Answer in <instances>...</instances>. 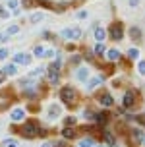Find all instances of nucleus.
Listing matches in <instances>:
<instances>
[{
	"label": "nucleus",
	"instance_id": "obj_6",
	"mask_svg": "<svg viewBox=\"0 0 145 147\" xmlns=\"http://www.w3.org/2000/svg\"><path fill=\"white\" fill-rule=\"evenodd\" d=\"M134 105H136V93H134V91H128V93L124 95V107L130 109Z\"/></svg>",
	"mask_w": 145,
	"mask_h": 147
},
{
	"label": "nucleus",
	"instance_id": "obj_30",
	"mask_svg": "<svg viewBox=\"0 0 145 147\" xmlns=\"http://www.w3.org/2000/svg\"><path fill=\"white\" fill-rule=\"evenodd\" d=\"M8 8L16 10V8H18V0H8Z\"/></svg>",
	"mask_w": 145,
	"mask_h": 147
},
{
	"label": "nucleus",
	"instance_id": "obj_12",
	"mask_svg": "<svg viewBox=\"0 0 145 147\" xmlns=\"http://www.w3.org/2000/svg\"><path fill=\"white\" fill-rule=\"evenodd\" d=\"M23 114H25V112H23L22 109H16L14 112H12V120H14V122H20V120H23Z\"/></svg>",
	"mask_w": 145,
	"mask_h": 147
},
{
	"label": "nucleus",
	"instance_id": "obj_15",
	"mask_svg": "<svg viewBox=\"0 0 145 147\" xmlns=\"http://www.w3.org/2000/svg\"><path fill=\"white\" fill-rule=\"evenodd\" d=\"M95 120H97L99 124H107V120H109V114H107V112H99V114H95Z\"/></svg>",
	"mask_w": 145,
	"mask_h": 147
},
{
	"label": "nucleus",
	"instance_id": "obj_39",
	"mask_svg": "<svg viewBox=\"0 0 145 147\" xmlns=\"http://www.w3.org/2000/svg\"><path fill=\"white\" fill-rule=\"evenodd\" d=\"M0 18H2V20H6V18H10V14H8V12H2V14H0Z\"/></svg>",
	"mask_w": 145,
	"mask_h": 147
},
{
	"label": "nucleus",
	"instance_id": "obj_40",
	"mask_svg": "<svg viewBox=\"0 0 145 147\" xmlns=\"http://www.w3.org/2000/svg\"><path fill=\"white\" fill-rule=\"evenodd\" d=\"M78 18H81V20H83V18H87V12H80V14H78Z\"/></svg>",
	"mask_w": 145,
	"mask_h": 147
},
{
	"label": "nucleus",
	"instance_id": "obj_43",
	"mask_svg": "<svg viewBox=\"0 0 145 147\" xmlns=\"http://www.w3.org/2000/svg\"><path fill=\"white\" fill-rule=\"evenodd\" d=\"M143 145H145V138H143Z\"/></svg>",
	"mask_w": 145,
	"mask_h": 147
},
{
	"label": "nucleus",
	"instance_id": "obj_41",
	"mask_svg": "<svg viewBox=\"0 0 145 147\" xmlns=\"http://www.w3.org/2000/svg\"><path fill=\"white\" fill-rule=\"evenodd\" d=\"M2 12H4V8H2V6H0V14H2Z\"/></svg>",
	"mask_w": 145,
	"mask_h": 147
},
{
	"label": "nucleus",
	"instance_id": "obj_4",
	"mask_svg": "<svg viewBox=\"0 0 145 147\" xmlns=\"http://www.w3.org/2000/svg\"><path fill=\"white\" fill-rule=\"evenodd\" d=\"M110 37H112V41H122V37H124L122 23H114V25H110Z\"/></svg>",
	"mask_w": 145,
	"mask_h": 147
},
{
	"label": "nucleus",
	"instance_id": "obj_1",
	"mask_svg": "<svg viewBox=\"0 0 145 147\" xmlns=\"http://www.w3.org/2000/svg\"><path fill=\"white\" fill-rule=\"evenodd\" d=\"M22 136L23 138H35V136H39V126H37V122H25L22 128Z\"/></svg>",
	"mask_w": 145,
	"mask_h": 147
},
{
	"label": "nucleus",
	"instance_id": "obj_32",
	"mask_svg": "<svg viewBox=\"0 0 145 147\" xmlns=\"http://www.w3.org/2000/svg\"><path fill=\"white\" fill-rule=\"evenodd\" d=\"M64 122H66V126H74V124H76V118H74V116H70V118H66Z\"/></svg>",
	"mask_w": 145,
	"mask_h": 147
},
{
	"label": "nucleus",
	"instance_id": "obj_17",
	"mask_svg": "<svg viewBox=\"0 0 145 147\" xmlns=\"http://www.w3.org/2000/svg\"><path fill=\"white\" fill-rule=\"evenodd\" d=\"M49 70H51V72H49V80H51V83H56L58 78H60V76H58V70H52V68H49Z\"/></svg>",
	"mask_w": 145,
	"mask_h": 147
},
{
	"label": "nucleus",
	"instance_id": "obj_24",
	"mask_svg": "<svg viewBox=\"0 0 145 147\" xmlns=\"http://www.w3.org/2000/svg\"><path fill=\"white\" fill-rule=\"evenodd\" d=\"M6 33H8V35H16V33H20V25H10Z\"/></svg>",
	"mask_w": 145,
	"mask_h": 147
},
{
	"label": "nucleus",
	"instance_id": "obj_23",
	"mask_svg": "<svg viewBox=\"0 0 145 147\" xmlns=\"http://www.w3.org/2000/svg\"><path fill=\"white\" fill-rule=\"evenodd\" d=\"M138 56H139V51H138V49H130V51H128V58L136 60Z\"/></svg>",
	"mask_w": 145,
	"mask_h": 147
},
{
	"label": "nucleus",
	"instance_id": "obj_9",
	"mask_svg": "<svg viewBox=\"0 0 145 147\" xmlns=\"http://www.w3.org/2000/svg\"><path fill=\"white\" fill-rule=\"evenodd\" d=\"M62 136H64L66 140H72V138H76V130L70 128V126H66L64 130H62Z\"/></svg>",
	"mask_w": 145,
	"mask_h": 147
},
{
	"label": "nucleus",
	"instance_id": "obj_14",
	"mask_svg": "<svg viewBox=\"0 0 145 147\" xmlns=\"http://www.w3.org/2000/svg\"><path fill=\"white\" fill-rule=\"evenodd\" d=\"M22 4H23V8H25V10H31V8H37V6H39V0H23Z\"/></svg>",
	"mask_w": 145,
	"mask_h": 147
},
{
	"label": "nucleus",
	"instance_id": "obj_2",
	"mask_svg": "<svg viewBox=\"0 0 145 147\" xmlns=\"http://www.w3.org/2000/svg\"><path fill=\"white\" fill-rule=\"evenodd\" d=\"M60 99H62V103L72 105L74 101H76V91H74V87H70V85L62 87L60 89Z\"/></svg>",
	"mask_w": 145,
	"mask_h": 147
},
{
	"label": "nucleus",
	"instance_id": "obj_29",
	"mask_svg": "<svg viewBox=\"0 0 145 147\" xmlns=\"http://www.w3.org/2000/svg\"><path fill=\"white\" fill-rule=\"evenodd\" d=\"M6 41H10V35H8V33H0V45L6 43Z\"/></svg>",
	"mask_w": 145,
	"mask_h": 147
},
{
	"label": "nucleus",
	"instance_id": "obj_8",
	"mask_svg": "<svg viewBox=\"0 0 145 147\" xmlns=\"http://www.w3.org/2000/svg\"><path fill=\"white\" fill-rule=\"evenodd\" d=\"M105 37H107V31L103 29V27H95V39H97V43H103Z\"/></svg>",
	"mask_w": 145,
	"mask_h": 147
},
{
	"label": "nucleus",
	"instance_id": "obj_3",
	"mask_svg": "<svg viewBox=\"0 0 145 147\" xmlns=\"http://www.w3.org/2000/svg\"><path fill=\"white\" fill-rule=\"evenodd\" d=\"M60 35L64 37V39H68V41H78V39H81L83 31H81L80 27H68V29H62Z\"/></svg>",
	"mask_w": 145,
	"mask_h": 147
},
{
	"label": "nucleus",
	"instance_id": "obj_7",
	"mask_svg": "<svg viewBox=\"0 0 145 147\" xmlns=\"http://www.w3.org/2000/svg\"><path fill=\"white\" fill-rule=\"evenodd\" d=\"M99 103L103 105V107H112V97L109 95V93H103V95H99Z\"/></svg>",
	"mask_w": 145,
	"mask_h": 147
},
{
	"label": "nucleus",
	"instance_id": "obj_19",
	"mask_svg": "<svg viewBox=\"0 0 145 147\" xmlns=\"http://www.w3.org/2000/svg\"><path fill=\"white\" fill-rule=\"evenodd\" d=\"M33 54H35L37 58H43V56H45V47H41V45L35 47V49H33Z\"/></svg>",
	"mask_w": 145,
	"mask_h": 147
},
{
	"label": "nucleus",
	"instance_id": "obj_35",
	"mask_svg": "<svg viewBox=\"0 0 145 147\" xmlns=\"http://www.w3.org/2000/svg\"><path fill=\"white\" fill-rule=\"evenodd\" d=\"M54 147H70V145H68L66 141H56V143H54Z\"/></svg>",
	"mask_w": 145,
	"mask_h": 147
},
{
	"label": "nucleus",
	"instance_id": "obj_22",
	"mask_svg": "<svg viewBox=\"0 0 145 147\" xmlns=\"http://www.w3.org/2000/svg\"><path fill=\"white\" fill-rule=\"evenodd\" d=\"M101 81H103V78H93V80H91L89 83H87V87H89V89H93L95 85H99Z\"/></svg>",
	"mask_w": 145,
	"mask_h": 147
},
{
	"label": "nucleus",
	"instance_id": "obj_21",
	"mask_svg": "<svg viewBox=\"0 0 145 147\" xmlns=\"http://www.w3.org/2000/svg\"><path fill=\"white\" fill-rule=\"evenodd\" d=\"M130 35H132V39H141V31H139L138 27H132V29H130Z\"/></svg>",
	"mask_w": 145,
	"mask_h": 147
},
{
	"label": "nucleus",
	"instance_id": "obj_16",
	"mask_svg": "<svg viewBox=\"0 0 145 147\" xmlns=\"http://www.w3.org/2000/svg\"><path fill=\"white\" fill-rule=\"evenodd\" d=\"M2 72L6 74V76H14V74L18 72V66H16V64H8V66L4 68V70H2Z\"/></svg>",
	"mask_w": 145,
	"mask_h": 147
},
{
	"label": "nucleus",
	"instance_id": "obj_13",
	"mask_svg": "<svg viewBox=\"0 0 145 147\" xmlns=\"http://www.w3.org/2000/svg\"><path fill=\"white\" fill-rule=\"evenodd\" d=\"M87 78H89V70L80 68V70H78V80L80 81H87Z\"/></svg>",
	"mask_w": 145,
	"mask_h": 147
},
{
	"label": "nucleus",
	"instance_id": "obj_34",
	"mask_svg": "<svg viewBox=\"0 0 145 147\" xmlns=\"http://www.w3.org/2000/svg\"><path fill=\"white\" fill-rule=\"evenodd\" d=\"M4 145H6V147H18V143H16V141H10V140H6V141H4Z\"/></svg>",
	"mask_w": 145,
	"mask_h": 147
},
{
	"label": "nucleus",
	"instance_id": "obj_11",
	"mask_svg": "<svg viewBox=\"0 0 145 147\" xmlns=\"http://www.w3.org/2000/svg\"><path fill=\"white\" fill-rule=\"evenodd\" d=\"M107 56H109L110 62H116V60H120V52L116 51V49H110V51L107 52Z\"/></svg>",
	"mask_w": 145,
	"mask_h": 147
},
{
	"label": "nucleus",
	"instance_id": "obj_26",
	"mask_svg": "<svg viewBox=\"0 0 145 147\" xmlns=\"http://www.w3.org/2000/svg\"><path fill=\"white\" fill-rule=\"evenodd\" d=\"M134 136H136V140H138V141H143V132H141V130L136 128V130H134Z\"/></svg>",
	"mask_w": 145,
	"mask_h": 147
},
{
	"label": "nucleus",
	"instance_id": "obj_18",
	"mask_svg": "<svg viewBox=\"0 0 145 147\" xmlns=\"http://www.w3.org/2000/svg\"><path fill=\"white\" fill-rule=\"evenodd\" d=\"M95 52H97V56H103V54L107 52L105 45H103V43H97V45H95Z\"/></svg>",
	"mask_w": 145,
	"mask_h": 147
},
{
	"label": "nucleus",
	"instance_id": "obj_36",
	"mask_svg": "<svg viewBox=\"0 0 145 147\" xmlns=\"http://www.w3.org/2000/svg\"><path fill=\"white\" fill-rule=\"evenodd\" d=\"M45 56H47V58H51V56H54V51H45Z\"/></svg>",
	"mask_w": 145,
	"mask_h": 147
},
{
	"label": "nucleus",
	"instance_id": "obj_10",
	"mask_svg": "<svg viewBox=\"0 0 145 147\" xmlns=\"http://www.w3.org/2000/svg\"><path fill=\"white\" fill-rule=\"evenodd\" d=\"M60 114V107H56V105H52L51 110H49V120H56V116Z\"/></svg>",
	"mask_w": 145,
	"mask_h": 147
},
{
	"label": "nucleus",
	"instance_id": "obj_37",
	"mask_svg": "<svg viewBox=\"0 0 145 147\" xmlns=\"http://www.w3.org/2000/svg\"><path fill=\"white\" fill-rule=\"evenodd\" d=\"M4 80H6V74L0 72V83H4Z\"/></svg>",
	"mask_w": 145,
	"mask_h": 147
},
{
	"label": "nucleus",
	"instance_id": "obj_33",
	"mask_svg": "<svg viewBox=\"0 0 145 147\" xmlns=\"http://www.w3.org/2000/svg\"><path fill=\"white\" fill-rule=\"evenodd\" d=\"M107 141H109V145H114V136L112 134H107Z\"/></svg>",
	"mask_w": 145,
	"mask_h": 147
},
{
	"label": "nucleus",
	"instance_id": "obj_5",
	"mask_svg": "<svg viewBox=\"0 0 145 147\" xmlns=\"http://www.w3.org/2000/svg\"><path fill=\"white\" fill-rule=\"evenodd\" d=\"M29 62H31V56L25 54V52H18L14 56V64H23V66H27Z\"/></svg>",
	"mask_w": 145,
	"mask_h": 147
},
{
	"label": "nucleus",
	"instance_id": "obj_28",
	"mask_svg": "<svg viewBox=\"0 0 145 147\" xmlns=\"http://www.w3.org/2000/svg\"><path fill=\"white\" fill-rule=\"evenodd\" d=\"M138 70H139V74H141V76H145V60H141V62L138 64Z\"/></svg>",
	"mask_w": 145,
	"mask_h": 147
},
{
	"label": "nucleus",
	"instance_id": "obj_31",
	"mask_svg": "<svg viewBox=\"0 0 145 147\" xmlns=\"http://www.w3.org/2000/svg\"><path fill=\"white\" fill-rule=\"evenodd\" d=\"M8 58V51L6 49H0V60H6Z\"/></svg>",
	"mask_w": 145,
	"mask_h": 147
},
{
	"label": "nucleus",
	"instance_id": "obj_38",
	"mask_svg": "<svg viewBox=\"0 0 145 147\" xmlns=\"http://www.w3.org/2000/svg\"><path fill=\"white\" fill-rule=\"evenodd\" d=\"M128 2H130V6H138L139 4V0H128Z\"/></svg>",
	"mask_w": 145,
	"mask_h": 147
},
{
	"label": "nucleus",
	"instance_id": "obj_42",
	"mask_svg": "<svg viewBox=\"0 0 145 147\" xmlns=\"http://www.w3.org/2000/svg\"><path fill=\"white\" fill-rule=\"evenodd\" d=\"M43 147H51V145H49V143H45V145H43Z\"/></svg>",
	"mask_w": 145,
	"mask_h": 147
},
{
	"label": "nucleus",
	"instance_id": "obj_20",
	"mask_svg": "<svg viewBox=\"0 0 145 147\" xmlns=\"http://www.w3.org/2000/svg\"><path fill=\"white\" fill-rule=\"evenodd\" d=\"M93 145H95V141L91 138H85V140L80 141V147H93Z\"/></svg>",
	"mask_w": 145,
	"mask_h": 147
},
{
	"label": "nucleus",
	"instance_id": "obj_27",
	"mask_svg": "<svg viewBox=\"0 0 145 147\" xmlns=\"http://www.w3.org/2000/svg\"><path fill=\"white\" fill-rule=\"evenodd\" d=\"M43 68H37V70H33V72H31V78H39V76H43Z\"/></svg>",
	"mask_w": 145,
	"mask_h": 147
},
{
	"label": "nucleus",
	"instance_id": "obj_25",
	"mask_svg": "<svg viewBox=\"0 0 145 147\" xmlns=\"http://www.w3.org/2000/svg\"><path fill=\"white\" fill-rule=\"evenodd\" d=\"M39 22H43V14H39V12H37V14L31 16V23H39Z\"/></svg>",
	"mask_w": 145,
	"mask_h": 147
}]
</instances>
